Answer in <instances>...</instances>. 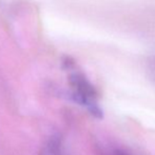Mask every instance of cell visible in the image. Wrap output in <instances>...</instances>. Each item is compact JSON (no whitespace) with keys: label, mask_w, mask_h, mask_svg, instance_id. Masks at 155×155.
Segmentation results:
<instances>
[{"label":"cell","mask_w":155,"mask_h":155,"mask_svg":"<svg viewBox=\"0 0 155 155\" xmlns=\"http://www.w3.org/2000/svg\"><path fill=\"white\" fill-rule=\"evenodd\" d=\"M72 97L77 104L82 106L90 114L96 118L102 117V110L98 104V96L95 88L80 73H74L70 76Z\"/></svg>","instance_id":"cell-1"},{"label":"cell","mask_w":155,"mask_h":155,"mask_svg":"<svg viewBox=\"0 0 155 155\" xmlns=\"http://www.w3.org/2000/svg\"><path fill=\"white\" fill-rule=\"evenodd\" d=\"M114 155H130V154L127 153L124 150H116V151L114 152Z\"/></svg>","instance_id":"cell-2"}]
</instances>
